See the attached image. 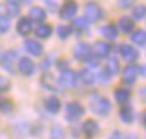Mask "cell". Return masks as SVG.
<instances>
[{
  "label": "cell",
  "mask_w": 146,
  "mask_h": 139,
  "mask_svg": "<svg viewBox=\"0 0 146 139\" xmlns=\"http://www.w3.org/2000/svg\"><path fill=\"white\" fill-rule=\"evenodd\" d=\"M107 75L108 77H113V75H116L118 72H119V63H118V60L116 58H110L108 60V63H107Z\"/></svg>",
  "instance_id": "cell-18"
},
{
  "label": "cell",
  "mask_w": 146,
  "mask_h": 139,
  "mask_svg": "<svg viewBox=\"0 0 146 139\" xmlns=\"http://www.w3.org/2000/svg\"><path fill=\"white\" fill-rule=\"evenodd\" d=\"M35 35L38 36L39 39H47L49 36L52 35V27L50 25H39L38 28L35 30Z\"/></svg>",
  "instance_id": "cell-20"
},
{
  "label": "cell",
  "mask_w": 146,
  "mask_h": 139,
  "mask_svg": "<svg viewBox=\"0 0 146 139\" xmlns=\"http://www.w3.org/2000/svg\"><path fill=\"white\" fill-rule=\"evenodd\" d=\"M58 69H66V61H61V63H58Z\"/></svg>",
  "instance_id": "cell-37"
},
{
  "label": "cell",
  "mask_w": 146,
  "mask_h": 139,
  "mask_svg": "<svg viewBox=\"0 0 146 139\" xmlns=\"http://www.w3.org/2000/svg\"><path fill=\"white\" fill-rule=\"evenodd\" d=\"M133 2H135V0H118V5H119L121 8H129Z\"/></svg>",
  "instance_id": "cell-34"
},
{
  "label": "cell",
  "mask_w": 146,
  "mask_h": 139,
  "mask_svg": "<svg viewBox=\"0 0 146 139\" xmlns=\"http://www.w3.org/2000/svg\"><path fill=\"white\" fill-rule=\"evenodd\" d=\"M8 11H10L11 16H17L19 8H17V5H14V3H8Z\"/></svg>",
  "instance_id": "cell-33"
},
{
  "label": "cell",
  "mask_w": 146,
  "mask_h": 139,
  "mask_svg": "<svg viewBox=\"0 0 146 139\" xmlns=\"http://www.w3.org/2000/svg\"><path fill=\"white\" fill-rule=\"evenodd\" d=\"M8 30H10V19L5 16H0V31L7 33Z\"/></svg>",
  "instance_id": "cell-29"
},
{
  "label": "cell",
  "mask_w": 146,
  "mask_h": 139,
  "mask_svg": "<svg viewBox=\"0 0 146 139\" xmlns=\"http://www.w3.org/2000/svg\"><path fill=\"white\" fill-rule=\"evenodd\" d=\"M130 97V91L126 88H118L116 91H115V98H116V102H119V103H126L127 100H129Z\"/></svg>",
  "instance_id": "cell-19"
},
{
  "label": "cell",
  "mask_w": 146,
  "mask_h": 139,
  "mask_svg": "<svg viewBox=\"0 0 146 139\" xmlns=\"http://www.w3.org/2000/svg\"><path fill=\"white\" fill-rule=\"evenodd\" d=\"M52 139H64V131L60 127H55L54 131H52Z\"/></svg>",
  "instance_id": "cell-31"
},
{
  "label": "cell",
  "mask_w": 146,
  "mask_h": 139,
  "mask_svg": "<svg viewBox=\"0 0 146 139\" xmlns=\"http://www.w3.org/2000/svg\"><path fill=\"white\" fill-rule=\"evenodd\" d=\"M30 17H32L35 22H42V20L46 19V11L42 10V8H32L30 10Z\"/></svg>",
  "instance_id": "cell-21"
},
{
  "label": "cell",
  "mask_w": 146,
  "mask_h": 139,
  "mask_svg": "<svg viewBox=\"0 0 146 139\" xmlns=\"http://www.w3.org/2000/svg\"><path fill=\"white\" fill-rule=\"evenodd\" d=\"M71 31H72V30H71V27H68V25H60L58 27V36H60L61 39H66L68 36L71 35Z\"/></svg>",
  "instance_id": "cell-28"
},
{
  "label": "cell",
  "mask_w": 146,
  "mask_h": 139,
  "mask_svg": "<svg viewBox=\"0 0 146 139\" xmlns=\"http://www.w3.org/2000/svg\"><path fill=\"white\" fill-rule=\"evenodd\" d=\"M83 113H85V109H83V106L79 102H71L66 106V119L71 120V122L80 119V117L83 116Z\"/></svg>",
  "instance_id": "cell-3"
},
{
  "label": "cell",
  "mask_w": 146,
  "mask_h": 139,
  "mask_svg": "<svg viewBox=\"0 0 146 139\" xmlns=\"http://www.w3.org/2000/svg\"><path fill=\"white\" fill-rule=\"evenodd\" d=\"M77 10H79V7H77L76 2L74 0H68L60 10V17L61 19H72L77 14Z\"/></svg>",
  "instance_id": "cell-5"
},
{
  "label": "cell",
  "mask_w": 146,
  "mask_h": 139,
  "mask_svg": "<svg viewBox=\"0 0 146 139\" xmlns=\"http://www.w3.org/2000/svg\"><path fill=\"white\" fill-rule=\"evenodd\" d=\"M143 122H145V125H146V113H145V117H143Z\"/></svg>",
  "instance_id": "cell-41"
},
{
  "label": "cell",
  "mask_w": 146,
  "mask_h": 139,
  "mask_svg": "<svg viewBox=\"0 0 146 139\" xmlns=\"http://www.w3.org/2000/svg\"><path fill=\"white\" fill-rule=\"evenodd\" d=\"M42 85H44V86H47V89H50V91H55L54 77H52L50 73H46V75L42 77Z\"/></svg>",
  "instance_id": "cell-27"
},
{
  "label": "cell",
  "mask_w": 146,
  "mask_h": 139,
  "mask_svg": "<svg viewBox=\"0 0 146 139\" xmlns=\"http://www.w3.org/2000/svg\"><path fill=\"white\" fill-rule=\"evenodd\" d=\"M119 53H121V56H123L127 63H133V61L138 60V52H137L132 45H129V44L119 45Z\"/></svg>",
  "instance_id": "cell-7"
},
{
  "label": "cell",
  "mask_w": 146,
  "mask_h": 139,
  "mask_svg": "<svg viewBox=\"0 0 146 139\" xmlns=\"http://www.w3.org/2000/svg\"><path fill=\"white\" fill-rule=\"evenodd\" d=\"M140 95H141V98L146 102V88H143V89H141V92H140Z\"/></svg>",
  "instance_id": "cell-36"
},
{
  "label": "cell",
  "mask_w": 146,
  "mask_h": 139,
  "mask_svg": "<svg viewBox=\"0 0 146 139\" xmlns=\"http://www.w3.org/2000/svg\"><path fill=\"white\" fill-rule=\"evenodd\" d=\"M121 138V134L118 131H115V133H111V136H110V139H119Z\"/></svg>",
  "instance_id": "cell-35"
},
{
  "label": "cell",
  "mask_w": 146,
  "mask_h": 139,
  "mask_svg": "<svg viewBox=\"0 0 146 139\" xmlns=\"http://www.w3.org/2000/svg\"><path fill=\"white\" fill-rule=\"evenodd\" d=\"M60 83L64 86V88H74L76 83H77L76 72H72V70H64V72L61 73V77H60Z\"/></svg>",
  "instance_id": "cell-8"
},
{
  "label": "cell",
  "mask_w": 146,
  "mask_h": 139,
  "mask_svg": "<svg viewBox=\"0 0 146 139\" xmlns=\"http://www.w3.org/2000/svg\"><path fill=\"white\" fill-rule=\"evenodd\" d=\"M99 131V125L94 122V120H86L85 123H83V133H85L88 138H93V136H96Z\"/></svg>",
  "instance_id": "cell-13"
},
{
  "label": "cell",
  "mask_w": 146,
  "mask_h": 139,
  "mask_svg": "<svg viewBox=\"0 0 146 139\" xmlns=\"http://www.w3.org/2000/svg\"><path fill=\"white\" fill-rule=\"evenodd\" d=\"M132 16H133V19H137V20L143 19V17L146 16V7L145 5H137L132 10Z\"/></svg>",
  "instance_id": "cell-24"
},
{
  "label": "cell",
  "mask_w": 146,
  "mask_h": 139,
  "mask_svg": "<svg viewBox=\"0 0 146 139\" xmlns=\"http://www.w3.org/2000/svg\"><path fill=\"white\" fill-rule=\"evenodd\" d=\"M14 61H16V53L14 52H7V53L2 56V60H0V64H2V67L7 70H10V72H13L14 70Z\"/></svg>",
  "instance_id": "cell-10"
},
{
  "label": "cell",
  "mask_w": 146,
  "mask_h": 139,
  "mask_svg": "<svg viewBox=\"0 0 146 139\" xmlns=\"http://www.w3.org/2000/svg\"><path fill=\"white\" fill-rule=\"evenodd\" d=\"M101 33H102V36H104L105 39H116V36H118V30H116V27L111 25V24H108V25L102 27Z\"/></svg>",
  "instance_id": "cell-17"
},
{
  "label": "cell",
  "mask_w": 146,
  "mask_h": 139,
  "mask_svg": "<svg viewBox=\"0 0 146 139\" xmlns=\"http://www.w3.org/2000/svg\"><path fill=\"white\" fill-rule=\"evenodd\" d=\"M46 108H47V111H50V113H58L60 111V100H58L57 97H50L46 100Z\"/></svg>",
  "instance_id": "cell-23"
},
{
  "label": "cell",
  "mask_w": 146,
  "mask_h": 139,
  "mask_svg": "<svg viewBox=\"0 0 146 139\" xmlns=\"http://www.w3.org/2000/svg\"><path fill=\"white\" fill-rule=\"evenodd\" d=\"M91 109L94 111L99 116H108V113L111 111V105L110 102L105 97H101V95H94L91 102Z\"/></svg>",
  "instance_id": "cell-1"
},
{
  "label": "cell",
  "mask_w": 146,
  "mask_h": 139,
  "mask_svg": "<svg viewBox=\"0 0 146 139\" xmlns=\"http://www.w3.org/2000/svg\"><path fill=\"white\" fill-rule=\"evenodd\" d=\"M10 89V81L3 77H0V91H8Z\"/></svg>",
  "instance_id": "cell-32"
},
{
  "label": "cell",
  "mask_w": 146,
  "mask_h": 139,
  "mask_svg": "<svg viewBox=\"0 0 146 139\" xmlns=\"http://www.w3.org/2000/svg\"><path fill=\"white\" fill-rule=\"evenodd\" d=\"M85 17H86V20H90V22H98V20L102 17L101 7H99L98 3H94V2L86 3L85 5Z\"/></svg>",
  "instance_id": "cell-2"
},
{
  "label": "cell",
  "mask_w": 146,
  "mask_h": 139,
  "mask_svg": "<svg viewBox=\"0 0 146 139\" xmlns=\"http://www.w3.org/2000/svg\"><path fill=\"white\" fill-rule=\"evenodd\" d=\"M118 25H119V30L123 33H132L133 28H135V24H133V20L130 17H121Z\"/></svg>",
  "instance_id": "cell-15"
},
{
  "label": "cell",
  "mask_w": 146,
  "mask_h": 139,
  "mask_svg": "<svg viewBox=\"0 0 146 139\" xmlns=\"http://www.w3.org/2000/svg\"><path fill=\"white\" fill-rule=\"evenodd\" d=\"M132 42L137 45H145L146 44V31L145 30H137L132 35Z\"/></svg>",
  "instance_id": "cell-22"
},
{
  "label": "cell",
  "mask_w": 146,
  "mask_h": 139,
  "mask_svg": "<svg viewBox=\"0 0 146 139\" xmlns=\"http://www.w3.org/2000/svg\"><path fill=\"white\" fill-rule=\"evenodd\" d=\"M32 20L27 19V17H22V19H19V22H17V31L21 33L22 36H27L32 33Z\"/></svg>",
  "instance_id": "cell-11"
},
{
  "label": "cell",
  "mask_w": 146,
  "mask_h": 139,
  "mask_svg": "<svg viewBox=\"0 0 146 139\" xmlns=\"http://www.w3.org/2000/svg\"><path fill=\"white\" fill-rule=\"evenodd\" d=\"M127 139H137V136H133V134H130V136H129V138H127Z\"/></svg>",
  "instance_id": "cell-40"
},
{
  "label": "cell",
  "mask_w": 146,
  "mask_h": 139,
  "mask_svg": "<svg viewBox=\"0 0 146 139\" xmlns=\"http://www.w3.org/2000/svg\"><path fill=\"white\" fill-rule=\"evenodd\" d=\"M0 11H2V7H0Z\"/></svg>",
  "instance_id": "cell-42"
},
{
  "label": "cell",
  "mask_w": 146,
  "mask_h": 139,
  "mask_svg": "<svg viewBox=\"0 0 146 139\" xmlns=\"http://www.w3.org/2000/svg\"><path fill=\"white\" fill-rule=\"evenodd\" d=\"M140 72H141V73H143V75H145V77H146V66H143V67H141V69H140Z\"/></svg>",
  "instance_id": "cell-39"
},
{
  "label": "cell",
  "mask_w": 146,
  "mask_h": 139,
  "mask_svg": "<svg viewBox=\"0 0 146 139\" xmlns=\"http://www.w3.org/2000/svg\"><path fill=\"white\" fill-rule=\"evenodd\" d=\"M74 56L79 61H90L93 56V49L88 44H85V42H80L74 49Z\"/></svg>",
  "instance_id": "cell-4"
},
{
  "label": "cell",
  "mask_w": 146,
  "mask_h": 139,
  "mask_svg": "<svg viewBox=\"0 0 146 139\" xmlns=\"http://www.w3.org/2000/svg\"><path fill=\"white\" fill-rule=\"evenodd\" d=\"M138 73H140L138 66H135V64H129V66L123 70V81L127 83V85H132V83H135Z\"/></svg>",
  "instance_id": "cell-6"
},
{
  "label": "cell",
  "mask_w": 146,
  "mask_h": 139,
  "mask_svg": "<svg viewBox=\"0 0 146 139\" xmlns=\"http://www.w3.org/2000/svg\"><path fill=\"white\" fill-rule=\"evenodd\" d=\"M119 116H121V120H123V122H126V123L132 122V119H133V116H132V109H130L129 106H124L123 109H121Z\"/></svg>",
  "instance_id": "cell-26"
},
{
  "label": "cell",
  "mask_w": 146,
  "mask_h": 139,
  "mask_svg": "<svg viewBox=\"0 0 146 139\" xmlns=\"http://www.w3.org/2000/svg\"><path fill=\"white\" fill-rule=\"evenodd\" d=\"M93 67H96V66H91V67H88V69H83L82 72H80V78H82V81L85 83V85H93V83L96 81V73L93 72Z\"/></svg>",
  "instance_id": "cell-12"
},
{
  "label": "cell",
  "mask_w": 146,
  "mask_h": 139,
  "mask_svg": "<svg viewBox=\"0 0 146 139\" xmlns=\"http://www.w3.org/2000/svg\"><path fill=\"white\" fill-rule=\"evenodd\" d=\"M25 49H27V52H29L30 55H35V56H39V55L42 53V45L39 44V42L33 41V39H30V41H27V44H25Z\"/></svg>",
  "instance_id": "cell-14"
},
{
  "label": "cell",
  "mask_w": 146,
  "mask_h": 139,
  "mask_svg": "<svg viewBox=\"0 0 146 139\" xmlns=\"http://www.w3.org/2000/svg\"><path fill=\"white\" fill-rule=\"evenodd\" d=\"M11 103H10V100H5V98H2L0 97V111L2 113H8V111H11Z\"/></svg>",
  "instance_id": "cell-30"
},
{
  "label": "cell",
  "mask_w": 146,
  "mask_h": 139,
  "mask_svg": "<svg viewBox=\"0 0 146 139\" xmlns=\"http://www.w3.org/2000/svg\"><path fill=\"white\" fill-rule=\"evenodd\" d=\"M17 67H19V70L27 77L32 75V73L35 72V64H33V61L30 60V58H21Z\"/></svg>",
  "instance_id": "cell-9"
},
{
  "label": "cell",
  "mask_w": 146,
  "mask_h": 139,
  "mask_svg": "<svg viewBox=\"0 0 146 139\" xmlns=\"http://www.w3.org/2000/svg\"><path fill=\"white\" fill-rule=\"evenodd\" d=\"M94 53L98 55L99 58H105L108 53H110V50H111V47H110V44H107V42H98V44L94 45Z\"/></svg>",
  "instance_id": "cell-16"
},
{
  "label": "cell",
  "mask_w": 146,
  "mask_h": 139,
  "mask_svg": "<svg viewBox=\"0 0 146 139\" xmlns=\"http://www.w3.org/2000/svg\"><path fill=\"white\" fill-rule=\"evenodd\" d=\"M8 2H10V3H14V5H19L22 0H8Z\"/></svg>",
  "instance_id": "cell-38"
},
{
  "label": "cell",
  "mask_w": 146,
  "mask_h": 139,
  "mask_svg": "<svg viewBox=\"0 0 146 139\" xmlns=\"http://www.w3.org/2000/svg\"><path fill=\"white\" fill-rule=\"evenodd\" d=\"M74 28L79 30V31H86L88 30V20L85 17H80V19H76L74 20Z\"/></svg>",
  "instance_id": "cell-25"
}]
</instances>
